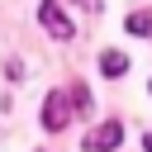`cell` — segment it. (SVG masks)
Masks as SVG:
<instances>
[{
    "instance_id": "4",
    "label": "cell",
    "mask_w": 152,
    "mask_h": 152,
    "mask_svg": "<svg viewBox=\"0 0 152 152\" xmlns=\"http://www.w3.org/2000/svg\"><path fill=\"white\" fill-rule=\"evenodd\" d=\"M100 71H104V76H109V81H114V76H124V71H128V57H124V52H114V48H109V52H100Z\"/></svg>"
},
{
    "instance_id": "2",
    "label": "cell",
    "mask_w": 152,
    "mask_h": 152,
    "mask_svg": "<svg viewBox=\"0 0 152 152\" xmlns=\"http://www.w3.org/2000/svg\"><path fill=\"white\" fill-rule=\"evenodd\" d=\"M119 142H124V124L119 119H104V124H95L86 133V152H114Z\"/></svg>"
},
{
    "instance_id": "3",
    "label": "cell",
    "mask_w": 152,
    "mask_h": 152,
    "mask_svg": "<svg viewBox=\"0 0 152 152\" xmlns=\"http://www.w3.org/2000/svg\"><path fill=\"white\" fill-rule=\"evenodd\" d=\"M38 19L48 24V33H52V38H71V33H76V28H71V19L62 14V5H57V0H38Z\"/></svg>"
},
{
    "instance_id": "5",
    "label": "cell",
    "mask_w": 152,
    "mask_h": 152,
    "mask_svg": "<svg viewBox=\"0 0 152 152\" xmlns=\"http://www.w3.org/2000/svg\"><path fill=\"white\" fill-rule=\"evenodd\" d=\"M124 28H128V33H138V38H147V28H152V14H147V10H133V14L124 19Z\"/></svg>"
},
{
    "instance_id": "1",
    "label": "cell",
    "mask_w": 152,
    "mask_h": 152,
    "mask_svg": "<svg viewBox=\"0 0 152 152\" xmlns=\"http://www.w3.org/2000/svg\"><path fill=\"white\" fill-rule=\"evenodd\" d=\"M66 124H71V100H66V90H52L43 100V128L48 133H62Z\"/></svg>"
},
{
    "instance_id": "6",
    "label": "cell",
    "mask_w": 152,
    "mask_h": 152,
    "mask_svg": "<svg viewBox=\"0 0 152 152\" xmlns=\"http://www.w3.org/2000/svg\"><path fill=\"white\" fill-rule=\"evenodd\" d=\"M142 147H147V152H152V133H147V138H142Z\"/></svg>"
}]
</instances>
